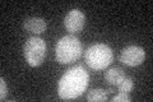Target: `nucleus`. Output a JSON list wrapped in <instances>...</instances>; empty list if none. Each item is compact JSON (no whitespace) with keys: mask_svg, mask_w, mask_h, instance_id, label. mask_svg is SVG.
Wrapping results in <instances>:
<instances>
[{"mask_svg":"<svg viewBox=\"0 0 153 102\" xmlns=\"http://www.w3.org/2000/svg\"><path fill=\"white\" fill-rule=\"evenodd\" d=\"M84 59L91 69L102 70L111 65L114 60V52L106 43H93L87 48Z\"/></svg>","mask_w":153,"mask_h":102,"instance_id":"3","label":"nucleus"},{"mask_svg":"<svg viewBox=\"0 0 153 102\" xmlns=\"http://www.w3.org/2000/svg\"><path fill=\"white\" fill-rule=\"evenodd\" d=\"M23 27L30 33L41 35V33H44L46 31L47 24H46V21H44V19L40 17H28V18H26V21L23 22Z\"/></svg>","mask_w":153,"mask_h":102,"instance_id":"7","label":"nucleus"},{"mask_svg":"<svg viewBox=\"0 0 153 102\" xmlns=\"http://www.w3.org/2000/svg\"><path fill=\"white\" fill-rule=\"evenodd\" d=\"M125 77H126L125 71L121 68H117V66L110 68L107 71H105V80H106V83L114 87H117L125 79Z\"/></svg>","mask_w":153,"mask_h":102,"instance_id":"8","label":"nucleus"},{"mask_svg":"<svg viewBox=\"0 0 153 102\" xmlns=\"http://www.w3.org/2000/svg\"><path fill=\"white\" fill-rule=\"evenodd\" d=\"M112 102H129L131 101V97L129 96V93H124V92H120L119 95H115L112 98H111Z\"/></svg>","mask_w":153,"mask_h":102,"instance_id":"11","label":"nucleus"},{"mask_svg":"<svg viewBox=\"0 0 153 102\" xmlns=\"http://www.w3.org/2000/svg\"><path fill=\"white\" fill-rule=\"evenodd\" d=\"M108 92L101 89V88H97V89H92L88 92L87 95V101L89 102H102V101H107L108 96H107Z\"/></svg>","mask_w":153,"mask_h":102,"instance_id":"9","label":"nucleus"},{"mask_svg":"<svg viewBox=\"0 0 153 102\" xmlns=\"http://www.w3.org/2000/svg\"><path fill=\"white\" fill-rule=\"evenodd\" d=\"M82 43L73 35L61 37L55 46V57L63 65L73 64L82 56Z\"/></svg>","mask_w":153,"mask_h":102,"instance_id":"2","label":"nucleus"},{"mask_svg":"<svg viewBox=\"0 0 153 102\" xmlns=\"http://www.w3.org/2000/svg\"><path fill=\"white\" fill-rule=\"evenodd\" d=\"M146 59V51L143 47L137 45H130L123 48L120 54V61L128 66H138Z\"/></svg>","mask_w":153,"mask_h":102,"instance_id":"5","label":"nucleus"},{"mask_svg":"<svg viewBox=\"0 0 153 102\" xmlns=\"http://www.w3.org/2000/svg\"><path fill=\"white\" fill-rule=\"evenodd\" d=\"M89 83V74L83 65L69 68L59 80L57 95L61 100H74L82 96Z\"/></svg>","mask_w":153,"mask_h":102,"instance_id":"1","label":"nucleus"},{"mask_svg":"<svg viewBox=\"0 0 153 102\" xmlns=\"http://www.w3.org/2000/svg\"><path fill=\"white\" fill-rule=\"evenodd\" d=\"M23 55L31 66H40L46 57V42L41 37H30L23 45Z\"/></svg>","mask_w":153,"mask_h":102,"instance_id":"4","label":"nucleus"},{"mask_svg":"<svg viewBox=\"0 0 153 102\" xmlns=\"http://www.w3.org/2000/svg\"><path fill=\"white\" fill-rule=\"evenodd\" d=\"M134 87V82L130 77H125V79H124L120 84L117 86L119 88V92H124V93H129Z\"/></svg>","mask_w":153,"mask_h":102,"instance_id":"10","label":"nucleus"},{"mask_svg":"<svg viewBox=\"0 0 153 102\" xmlns=\"http://www.w3.org/2000/svg\"><path fill=\"white\" fill-rule=\"evenodd\" d=\"M8 96V87H7V82L4 78L0 79V100L4 101L5 97Z\"/></svg>","mask_w":153,"mask_h":102,"instance_id":"12","label":"nucleus"},{"mask_svg":"<svg viewBox=\"0 0 153 102\" xmlns=\"http://www.w3.org/2000/svg\"><path fill=\"white\" fill-rule=\"evenodd\" d=\"M85 24V16L83 12H80L79 9H71L66 13V16L64 18V26L66 28V31L73 33H79L83 30Z\"/></svg>","mask_w":153,"mask_h":102,"instance_id":"6","label":"nucleus"}]
</instances>
